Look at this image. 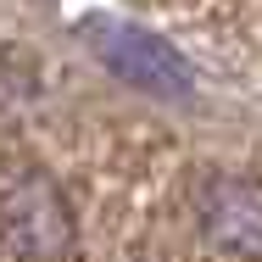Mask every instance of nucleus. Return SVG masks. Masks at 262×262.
I'll list each match as a JSON object with an SVG mask.
<instances>
[{
	"instance_id": "2",
	"label": "nucleus",
	"mask_w": 262,
	"mask_h": 262,
	"mask_svg": "<svg viewBox=\"0 0 262 262\" xmlns=\"http://www.w3.org/2000/svg\"><path fill=\"white\" fill-rule=\"evenodd\" d=\"M195 223L207 234L212 251L240 262H262V184L257 179H212L195 195Z\"/></svg>"
},
{
	"instance_id": "3",
	"label": "nucleus",
	"mask_w": 262,
	"mask_h": 262,
	"mask_svg": "<svg viewBox=\"0 0 262 262\" xmlns=\"http://www.w3.org/2000/svg\"><path fill=\"white\" fill-rule=\"evenodd\" d=\"M95 56L123 84H134V90H151V95H184L190 90L184 56L173 51L167 39L145 34V28H101L95 34Z\"/></svg>"
},
{
	"instance_id": "1",
	"label": "nucleus",
	"mask_w": 262,
	"mask_h": 262,
	"mask_svg": "<svg viewBox=\"0 0 262 262\" xmlns=\"http://www.w3.org/2000/svg\"><path fill=\"white\" fill-rule=\"evenodd\" d=\"M0 246L17 262H67L78 246V223L45 167H0Z\"/></svg>"
}]
</instances>
